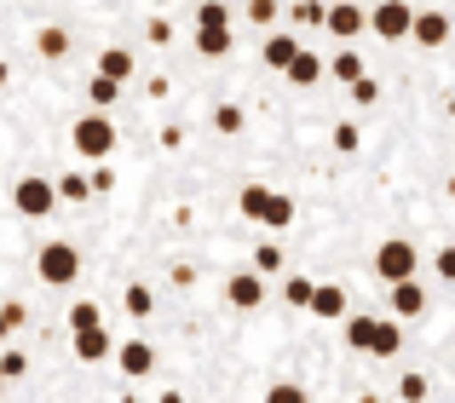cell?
Returning a JSON list of instances; mask_svg holds the SVG:
<instances>
[{
    "label": "cell",
    "instance_id": "obj_1",
    "mask_svg": "<svg viewBox=\"0 0 455 403\" xmlns=\"http://www.w3.org/2000/svg\"><path fill=\"white\" fill-rule=\"evenodd\" d=\"M236 213L266 225V231H289L294 225V202L283 191H266V185H243V191H236Z\"/></svg>",
    "mask_w": 455,
    "mask_h": 403
},
{
    "label": "cell",
    "instance_id": "obj_2",
    "mask_svg": "<svg viewBox=\"0 0 455 403\" xmlns=\"http://www.w3.org/2000/svg\"><path fill=\"white\" fill-rule=\"evenodd\" d=\"M69 145H76L81 162H110L116 156V122H110V110H87L76 127H69Z\"/></svg>",
    "mask_w": 455,
    "mask_h": 403
},
{
    "label": "cell",
    "instance_id": "obj_3",
    "mask_svg": "<svg viewBox=\"0 0 455 403\" xmlns=\"http://www.w3.org/2000/svg\"><path fill=\"white\" fill-rule=\"evenodd\" d=\"M35 277H41L46 288H69V282L81 277V248L76 242H46L41 254H35Z\"/></svg>",
    "mask_w": 455,
    "mask_h": 403
},
{
    "label": "cell",
    "instance_id": "obj_4",
    "mask_svg": "<svg viewBox=\"0 0 455 403\" xmlns=\"http://www.w3.org/2000/svg\"><path fill=\"white\" fill-rule=\"evenodd\" d=\"M12 208H18L23 219H46V213L58 208V185L46 179V173H23V179L12 185Z\"/></svg>",
    "mask_w": 455,
    "mask_h": 403
},
{
    "label": "cell",
    "instance_id": "obj_5",
    "mask_svg": "<svg viewBox=\"0 0 455 403\" xmlns=\"http://www.w3.org/2000/svg\"><path fill=\"white\" fill-rule=\"evenodd\" d=\"M415 265H421V254H415V242H403V236H387V242L375 248V277L380 282L415 277Z\"/></svg>",
    "mask_w": 455,
    "mask_h": 403
},
{
    "label": "cell",
    "instance_id": "obj_6",
    "mask_svg": "<svg viewBox=\"0 0 455 403\" xmlns=\"http://www.w3.org/2000/svg\"><path fill=\"white\" fill-rule=\"evenodd\" d=\"M410 23H415L410 0H380V6L369 12V29H375L380 41H410Z\"/></svg>",
    "mask_w": 455,
    "mask_h": 403
},
{
    "label": "cell",
    "instance_id": "obj_7",
    "mask_svg": "<svg viewBox=\"0 0 455 403\" xmlns=\"http://www.w3.org/2000/svg\"><path fill=\"white\" fill-rule=\"evenodd\" d=\"M323 29L340 35V41H357V35L369 29V12H363V6H352V0H334V6L323 12Z\"/></svg>",
    "mask_w": 455,
    "mask_h": 403
},
{
    "label": "cell",
    "instance_id": "obj_8",
    "mask_svg": "<svg viewBox=\"0 0 455 403\" xmlns=\"http://www.w3.org/2000/svg\"><path fill=\"white\" fill-rule=\"evenodd\" d=\"M387 305H392V317H398V323H410V317H421L427 312V288L415 277H398V282H387Z\"/></svg>",
    "mask_w": 455,
    "mask_h": 403
},
{
    "label": "cell",
    "instance_id": "obj_9",
    "mask_svg": "<svg viewBox=\"0 0 455 403\" xmlns=\"http://www.w3.org/2000/svg\"><path fill=\"white\" fill-rule=\"evenodd\" d=\"M225 300H231L236 312H254V305H266V277H259V271H236V277L225 282Z\"/></svg>",
    "mask_w": 455,
    "mask_h": 403
},
{
    "label": "cell",
    "instance_id": "obj_10",
    "mask_svg": "<svg viewBox=\"0 0 455 403\" xmlns=\"http://www.w3.org/2000/svg\"><path fill=\"white\" fill-rule=\"evenodd\" d=\"M116 369H122L127 381H145V375L156 369V346H145V340H122V346H116Z\"/></svg>",
    "mask_w": 455,
    "mask_h": 403
},
{
    "label": "cell",
    "instance_id": "obj_11",
    "mask_svg": "<svg viewBox=\"0 0 455 403\" xmlns=\"http://www.w3.org/2000/svg\"><path fill=\"white\" fill-rule=\"evenodd\" d=\"M231 46H236L231 23H196V52L202 58H231Z\"/></svg>",
    "mask_w": 455,
    "mask_h": 403
},
{
    "label": "cell",
    "instance_id": "obj_12",
    "mask_svg": "<svg viewBox=\"0 0 455 403\" xmlns=\"http://www.w3.org/2000/svg\"><path fill=\"white\" fill-rule=\"evenodd\" d=\"M410 41H421V46H444V41H450V12H415Z\"/></svg>",
    "mask_w": 455,
    "mask_h": 403
},
{
    "label": "cell",
    "instance_id": "obj_13",
    "mask_svg": "<svg viewBox=\"0 0 455 403\" xmlns=\"http://www.w3.org/2000/svg\"><path fill=\"white\" fill-rule=\"evenodd\" d=\"M110 352H116V340H110V328H104V323L76 328V358L81 363H99V358H110Z\"/></svg>",
    "mask_w": 455,
    "mask_h": 403
},
{
    "label": "cell",
    "instance_id": "obj_14",
    "mask_svg": "<svg viewBox=\"0 0 455 403\" xmlns=\"http://www.w3.org/2000/svg\"><path fill=\"white\" fill-rule=\"evenodd\" d=\"M346 305H352V300H346L340 282H317V288H311V305H306V312H311V317H346Z\"/></svg>",
    "mask_w": 455,
    "mask_h": 403
},
{
    "label": "cell",
    "instance_id": "obj_15",
    "mask_svg": "<svg viewBox=\"0 0 455 403\" xmlns=\"http://www.w3.org/2000/svg\"><path fill=\"white\" fill-rule=\"evenodd\" d=\"M398 352H403L398 317H380V323H375V340H369V358H398Z\"/></svg>",
    "mask_w": 455,
    "mask_h": 403
},
{
    "label": "cell",
    "instance_id": "obj_16",
    "mask_svg": "<svg viewBox=\"0 0 455 403\" xmlns=\"http://www.w3.org/2000/svg\"><path fill=\"white\" fill-rule=\"evenodd\" d=\"M300 52V41H294L289 29H277V35H266V46H259V58H266V69H289V58Z\"/></svg>",
    "mask_w": 455,
    "mask_h": 403
},
{
    "label": "cell",
    "instance_id": "obj_17",
    "mask_svg": "<svg viewBox=\"0 0 455 403\" xmlns=\"http://www.w3.org/2000/svg\"><path fill=\"white\" fill-rule=\"evenodd\" d=\"M283 75H289L294 87H317V81H323V58H317V52H306V46H300V52L289 58V69H283Z\"/></svg>",
    "mask_w": 455,
    "mask_h": 403
},
{
    "label": "cell",
    "instance_id": "obj_18",
    "mask_svg": "<svg viewBox=\"0 0 455 403\" xmlns=\"http://www.w3.org/2000/svg\"><path fill=\"white\" fill-rule=\"evenodd\" d=\"M133 69H139V58L127 52V46H104V52H99V75H110V81H127Z\"/></svg>",
    "mask_w": 455,
    "mask_h": 403
},
{
    "label": "cell",
    "instance_id": "obj_19",
    "mask_svg": "<svg viewBox=\"0 0 455 403\" xmlns=\"http://www.w3.org/2000/svg\"><path fill=\"white\" fill-rule=\"evenodd\" d=\"M69 46H76V41H69V29H58V23H46V29L35 35V52L52 58V64H58V58H69Z\"/></svg>",
    "mask_w": 455,
    "mask_h": 403
},
{
    "label": "cell",
    "instance_id": "obj_20",
    "mask_svg": "<svg viewBox=\"0 0 455 403\" xmlns=\"http://www.w3.org/2000/svg\"><path fill=\"white\" fill-rule=\"evenodd\" d=\"M375 323H380V317L352 312V317H346V346H352V352H369V340H375Z\"/></svg>",
    "mask_w": 455,
    "mask_h": 403
},
{
    "label": "cell",
    "instance_id": "obj_21",
    "mask_svg": "<svg viewBox=\"0 0 455 403\" xmlns=\"http://www.w3.org/2000/svg\"><path fill=\"white\" fill-rule=\"evenodd\" d=\"M122 312H127V317H139V323H145V317L156 312V294L145 288V282H127V294H122Z\"/></svg>",
    "mask_w": 455,
    "mask_h": 403
},
{
    "label": "cell",
    "instance_id": "obj_22",
    "mask_svg": "<svg viewBox=\"0 0 455 403\" xmlns=\"http://www.w3.org/2000/svg\"><path fill=\"white\" fill-rule=\"evenodd\" d=\"M248 127V115H243V104H213V133H225V138H236Z\"/></svg>",
    "mask_w": 455,
    "mask_h": 403
},
{
    "label": "cell",
    "instance_id": "obj_23",
    "mask_svg": "<svg viewBox=\"0 0 455 403\" xmlns=\"http://www.w3.org/2000/svg\"><path fill=\"white\" fill-rule=\"evenodd\" d=\"M87 99H92V110H110V104L122 99V81H110V75H92V81H87Z\"/></svg>",
    "mask_w": 455,
    "mask_h": 403
},
{
    "label": "cell",
    "instance_id": "obj_24",
    "mask_svg": "<svg viewBox=\"0 0 455 403\" xmlns=\"http://www.w3.org/2000/svg\"><path fill=\"white\" fill-rule=\"evenodd\" d=\"M92 196V173H64L58 179V202H87Z\"/></svg>",
    "mask_w": 455,
    "mask_h": 403
},
{
    "label": "cell",
    "instance_id": "obj_25",
    "mask_svg": "<svg viewBox=\"0 0 455 403\" xmlns=\"http://www.w3.org/2000/svg\"><path fill=\"white\" fill-rule=\"evenodd\" d=\"M329 75H334V81H346V87H352V81L363 75V58H357V52H340V58H329Z\"/></svg>",
    "mask_w": 455,
    "mask_h": 403
},
{
    "label": "cell",
    "instance_id": "obj_26",
    "mask_svg": "<svg viewBox=\"0 0 455 403\" xmlns=\"http://www.w3.org/2000/svg\"><path fill=\"white\" fill-rule=\"evenodd\" d=\"M254 271H259V277H277V271H283V248L277 242H259L254 248Z\"/></svg>",
    "mask_w": 455,
    "mask_h": 403
},
{
    "label": "cell",
    "instance_id": "obj_27",
    "mask_svg": "<svg viewBox=\"0 0 455 403\" xmlns=\"http://www.w3.org/2000/svg\"><path fill=\"white\" fill-rule=\"evenodd\" d=\"M92 323H104L99 300H76V305H69V328H92Z\"/></svg>",
    "mask_w": 455,
    "mask_h": 403
},
{
    "label": "cell",
    "instance_id": "obj_28",
    "mask_svg": "<svg viewBox=\"0 0 455 403\" xmlns=\"http://www.w3.org/2000/svg\"><path fill=\"white\" fill-rule=\"evenodd\" d=\"M311 288H317L311 277H289V282H283V300H289V305H311Z\"/></svg>",
    "mask_w": 455,
    "mask_h": 403
},
{
    "label": "cell",
    "instance_id": "obj_29",
    "mask_svg": "<svg viewBox=\"0 0 455 403\" xmlns=\"http://www.w3.org/2000/svg\"><path fill=\"white\" fill-rule=\"evenodd\" d=\"M196 23H231V6H225V0H202V6H196Z\"/></svg>",
    "mask_w": 455,
    "mask_h": 403
},
{
    "label": "cell",
    "instance_id": "obj_30",
    "mask_svg": "<svg viewBox=\"0 0 455 403\" xmlns=\"http://www.w3.org/2000/svg\"><path fill=\"white\" fill-rule=\"evenodd\" d=\"M248 23H259V29L277 23V0H248Z\"/></svg>",
    "mask_w": 455,
    "mask_h": 403
},
{
    "label": "cell",
    "instance_id": "obj_31",
    "mask_svg": "<svg viewBox=\"0 0 455 403\" xmlns=\"http://www.w3.org/2000/svg\"><path fill=\"white\" fill-rule=\"evenodd\" d=\"M0 375H6V381H23V375H29V358H23V352H6V358H0Z\"/></svg>",
    "mask_w": 455,
    "mask_h": 403
},
{
    "label": "cell",
    "instance_id": "obj_32",
    "mask_svg": "<svg viewBox=\"0 0 455 403\" xmlns=\"http://www.w3.org/2000/svg\"><path fill=\"white\" fill-rule=\"evenodd\" d=\"M352 99H357V104H375V99H380V81H375V75H357V81H352Z\"/></svg>",
    "mask_w": 455,
    "mask_h": 403
},
{
    "label": "cell",
    "instance_id": "obj_33",
    "mask_svg": "<svg viewBox=\"0 0 455 403\" xmlns=\"http://www.w3.org/2000/svg\"><path fill=\"white\" fill-rule=\"evenodd\" d=\"M323 12H329V6H317V0H300V6H294V23H311V29H317Z\"/></svg>",
    "mask_w": 455,
    "mask_h": 403
},
{
    "label": "cell",
    "instance_id": "obj_34",
    "mask_svg": "<svg viewBox=\"0 0 455 403\" xmlns=\"http://www.w3.org/2000/svg\"><path fill=\"white\" fill-rule=\"evenodd\" d=\"M145 35H150V46H167V41H173V23H167V18H150Z\"/></svg>",
    "mask_w": 455,
    "mask_h": 403
},
{
    "label": "cell",
    "instance_id": "obj_35",
    "mask_svg": "<svg viewBox=\"0 0 455 403\" xmlns=\"http://www.w3.org/2000/svg\"><path fill=\"white\" fill-rule=\"evenodd\" d=\"M0 312H6V323H12V335H18V328H23V323H29V305H23V300H6V305H0Z\"/></svg>",
    "mask_w": 455,
    "mask_h": 403
},
{
    "label": "cell",
    "instance_id": "obj_36",
    "mask_svg": "<svg viewBox=\"0 0 455 403\" xmlns=\"http://www.w3.org/2000/svg\"><path fill=\"white\" fill-rule=\"evenodd\" d=\"M334 150H346V156L357 150V127H352V122H340V127H334Z\"/></svg>",
    "mask_w": 455,
    "mask_h": 403
},
{
    "label": "cell",
    "instance_id": "obj_37",
    "mask_svg": "<svg viewBox=\"0 0 455 403\" xmlns=\"http://www.w3.org/2000/svg\"><path fill=\"white\" fill-rule=\"evenodd\" d=\"M398 398H427V375H403V381H398Z\"/></svg>",
    "mask_w": 455,
    "mask_h": 403
},
{
    "label": "cell",
    "instance_id": "obj_38",
    "mask_svg": "<svg viewBox=\"0 0 455 403\" xmlns=\"http://www.w3.org/2000/svg\"><path fill=\"white\" fill-rule=\"evenodd\" d=\"M433 265H438V277H444V282H455V248H438Z\"/></svg>",
    "mask_w": 455,
    "mask_h": 403
},
{
    "label": "cell",
    "instance_id": "obj_39",
    "mask_svg": "<svg viewBox=\"0 0 455 403\" xmlns=\"http://www.w3.org/2000/svg\"><path fill=\"white\" fill-rule=\"evenodd\" d=\"M271 403H300L306 392H300V386H289V381H283V386H271V392H266Z\"/></svg>",
    "mask_w": 455,
    "mask_h": 403
},
{
    "label": "cell",
    "instance_id": "obj_40",
    "mask_svg": "<svg viewBox=\"0 0 455 403\" xmlns=\"http://www.w3.org/2000/svg\"><path fill=\"white\" fill-rule=\"evenodd\" d=\"M110 185H116V173H110V168H104V162H92V191H99V196H104V191H110Z\"/></svg>",
    "mask_w": 455,
    "mask_h": 403
},
{
    "label": "cell",
    "instance_id": "obj_41",
    "mask_svg": "<svg viewBox=\"0 0 455 403\" xmlns=\"http://www.w3.org/2000/svg\"><path fill=\"white\" fill-rule=\"evenodd\" d=\"M6 81H12V64H6V58H0V92H6Z\"/></svg>",
    "mask_w": 455,
    "mask_h": 403
},
{
    "label": "cell",
    "instance_id": "obj_42",
    "mask_svg": "<svg viewBox=\"0 0 455 403\" xmlns=\"http://www.w3.org/2000/svg\"><path fill=\"white\" fill-rule=\"evenodd\" d=\"M6 335H12V323H6V312H0V346H6Z\"/></svg>",
    "mask_w": 455,
    "mask_h": 403
},
{
    "label": "cell",
    "instance_id": "obj_43",
    "mask_svg": "<svg viewBox=\"0 0 455 403\" xmlns=\"http://www.w3.org/2000/svg\"><path fill=\"white\" fill-rule=\"evenodd\" d=\"M450 122H455V92H450Z\"/></svg>",
    "mask_w": 455,
    "mask_h": 403
},
{
    "label": "cell",
    "instance_id": "obj_44",
    "mask_svg": "<svg viewBox=\"0 0 455 403\" xmlns=\"http://www.w3.org/2000/svg\"><path fill=\"white\" fill-rule=\"evenodd\" d=\"M150 6H173V0H150Z\"/></svg>",
    "mask_w": 455,
    "mask_h": 403
},
{
    "label": "cell",
    "instance_id": "obj_45",
    "mask_svg": "<svg viewBox=\"0 0 455 403\" xmlns=\"http://www.w3.org/2000/svg\"><path fill=\"white\" fill-rule=\"evenodd\" d=\"M0 392H6V375H0Z\"/></svg>",
    "mask_w": 455,
    "mask_h": 403
}]
</instances>
